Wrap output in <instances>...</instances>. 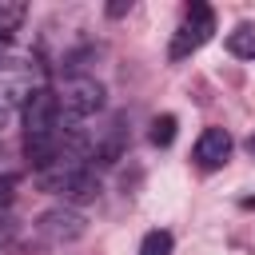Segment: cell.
Instances as JSON below:
<instances>
[{"mask_svg":"<svg viewBox=\"0 0 255 255\" xmlns=\"http://www.w3.org/2000/svg\"><path fill=\"white\" fill-rule=\"evenodd\" d=\"M243 147H247V151H251V155H255V131H251V135H247V139H243Z\"/></svg>","mask_w":255,"mask_h":255,"instance_id":"obj_12","label":"cell"},{"mask_svg":"<svg viewBox=\"0 0 255 255\" xmlns=\"http://www.w3.org/2000/svg\"><path fill=\"white\" fill-rule=\"evenodd\" d=\"M40 231H44L52 243L76 239V235H84V215H76V211H48V215L40 219Z\"/></svg>","mask_w":255,"mask_h":255,"instance_id":"obj_7","label":"cell"},{"mask_svg":"<svg viewBox=\"0 0 255 255\" xmlns=\"http://www.w3.org/2000/svg\"><path fill=\"white\" fill-rule=\"evenodd\" d=\"M44 88V72L28 60H0V112L28 104Z\"/></svg>","mask_w":255,"mask_h":255,"instance_id":"obj_2","label":"cell"},{"mask_svg":"<svg viewBox=\"0 0 255 255\" xmlns=\"http://www.w3.org/2000/svg\"><path fill=\"white\" fill-rule=\"evenodd\" d=\"M211 32H215V12H211V4H203V0H195V4H187V12H183V20H179V28H175V40H171V60H183V56H191L195 48H203L207 40H211Z\"/></svg>","mask_w":255,"mask_h":255,"instance_id":"obj_3","label":"cell"},{"mask_svg":"<svg viewBox=\"0 0 255 255\" xmlns=\"http://www.w3.org/2000/svg\"><path fill=\"white\" fill-rule=\"evenodd\" d=\"M24 128H28V135L68 128V120H64V112H60V104H56V92H52V88H40V92L24 104Z\"/></svg>","mask_w":255,"mask_h":255,"instance_id":"obj_5","label":"cell"},{"mask_svg":"<svg viewBox=\"0 0 255 255\" xmlns=\"http://www.w3.org/2000/svg\"><path fill=\"white\" fill-rule=\"evenodd\" d=\"M227 52L239 56V60H255V24H239L227 36Z\"/></svg>","mask_w":255,"mask_h":255,"instance_id":"obj_8","label":"cell"},{"mask_svg":"<svg viewBox=\"0 0 255 255\" xmlns=\"http://www.w3.org/2000/svg\"><path fill=\"white\" fill-rule=\"evenodd\" d=\"M12 203V179H0V207Z\"/></svg>","mask_w":255,"mask_h":255,"instance_id":"obj_11","label":"cell"},{"mask_svg":"<svg viewBox=\"0 0 255 255\" xmlns=\"http://www.w3.org/2000/svg\"><path fill=\"white\" fill-rule=\"evenodd\" d=\"M56 104H60L64 120H84V116L100 112L104 88H100L96 80H88V76H72V80H64V88L56 92Z\"/></svg>","mask_w":255,"mask_h":255,"instance_id":"obj_4","label":"cell"},{"mask_svg":"<svg viewBox=\"0 0 255 255\" xmlns=\"http://www.w3.org/2000/svg\"><path fill=\"white\" fill-rule=\"evenodd\" d=\"M147 139H151L155 147H167V143L175 139V116H155V120H151V131H147Z\"/></svg>","mask_w":255,"mask_h":255,"instance_id":"obj_10","label":"cell"},{"mask_svg":"<svg viewBox=\"0 0 255 255\" xmlns=\"http://www.w3.org/2000/svg\"><path fill=\"white\" fill-rule=\"evenodd\" d=\"M171 247H175V239H171V231H147L143 235V243H139V255H171Z\"/></svg>","mask_w":255,"mask_h":255,"instance_id":"obj_9","label":"cell"},{"mask_svg":"<svg viewBox=\"0 0 255 255\" xmlns=\"http://www.w3.org/2000/svg\"><path fill=\"white\" fill-rule=\"evenodd\" d=\"M36 179H40L44 191L64 195V199H80V203H84V199H96V195H100V179H96V171L88 167L84 155H64V159H56L52 167L36 171Z\"/></svg>","mask_w":255,"mask_h":255,"instance_id":"obj_1","label":"cell"},{"mask_svg":"<svg viewBox=\"0 0 255 255\" xmlns=\"http://www.w3.org/2000/svg\"><path fill=\"white\" fill-rule=\"evenodd\" d=\"M231 155V135L227 128H203V135L195 139V159L199 167H223Z\"/></svg>","mask_w":255,"mask_h":255,"instance_id":"obj_6","label":"cell"}]
</instances>
